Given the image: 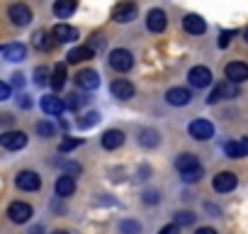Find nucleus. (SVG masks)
Listing matches in <instances>:
<instances>
[{
    "instance_id": "obj_37",
    "label": "nucleus",
    "mask_w": 248,
    "mask_h": 234,
    "mask_svg": "<svg viewBox=\"0 0 248 234\" xmlns=\"http://www.w3.org/2000/svg\"><path fill=\"white\" fill-rule=\"evenodd\" d=\"M195 222V215L192 212H178L175 215V224L180 227V224H192Z\"/></svg>"
},
{
    "instance_id": "obj_42",
    "label": "nucleus",
    "mask_w": 248,
    "mask_h": 234,
    "mask_svg": "<svg viewBox=\"0 0 248 234\" xmlns=\"http://www.w3.org/2000/svg\"><path fill=\"white\" fill-rule=\"evenodd\" d=\"M195 234H217V232H214L212 227H200V229H197Z\"/></svg>"
},
{
    "instance_id": "obj_16",
    "label": "nucleus",
    "mask_w": 248,
    "mask_h": 234,
    "mask_svg": "<svg viewBox=\"0 0 248 234\" xmlns=\"http://www.w3.org/2000/svg\"><path fill=\"white\" fill-rule=\"evenodd\" d=\"M42 110L46 115H61L66 110V100H61L59 95H44L42 98Z\"/></svg>"
},
{
    "instance_id": "obj_36",
    "label": "nucleus",
    "mask_w": 248,
    "mask_h": 234,
    "mask_svg": "<svg viewBox=\"0 0 248 234\" xmlns=\"http://www.w3.org/2000/svg\"><path fill=\"white\" fill-rule=\"evenodd\" d=\"M180 176H183V181H185V183H195V181H200V178H202V166H200V168H195V171L180 173Z\"/></svg>"
},
{
    "instance_id": "obj_35",
    "label": "nucleus",
    "mask_w": 248,
    "mask_h": 234,
    "mask_svg": "<svg viewBox=\"0 0 248 234\" xmlns=\"http://www.w3.org/2000/svg\"><path fill=\"white\" fill-rule=\"evenodd\" d=\"M233 34H236L233 30H224V32L219 34V47H221V49H226V47L231 44V39H233Z\"/></svg>"
},
{
    "instance_id": "obj_11",
    "label": "nucleus",
    "mask_w": 248,
    "mask_h": 234,
    "mask_svg": "<svg viewBox=\"0 0 248 234\" xmlns=\"http://www.w3.org/2000/svg\"><path fill=\"white\" fill-rule=\"evenodd\" d=\"M51 37H54V42H59V44H68V42H76V39H78V30L71 27V25H66V22H61V25H56V27L51 30Z\"/></svg>"
},
{
    "instance_id": "obj_39",
    "label": "nucleus",
    "mask_w": 248,
    "mask_h": 234,
    "mask_svg": "<svg viewBox=\"0 0 248 234\" xmlns=\"http://www.w3.org/2000/svg\"><path fill=\"white\" fill-rule=\"evenodd\" d=\"M80 164H66V176H73V173H80Z\"/></svg>"
},
{
    "instance_id": "obj_22",
    "label": "nucleus",
    "mask_w": 248,
    "mask_h": 234,
    "mask_svg": "<svg viewBox=\"0 0 248 234\" xmlns=\"http://www.w3.org/2000/svg\"><path fill=\"white\" fill-rule=\"evenodd\" d=\"M93 56H95V49H90V47H76V49L68 51L66 61H68V64H80V61H88V59H93Z\"/></svg>"
},
{
    "instance_id": "obj_10",
    "label": "nucleus",
    "mask_w": 248,
    "mask_h": 234,
    "mask_svg": "<svg viewBox=\"0 0 248 234\" xmlns=\"http://www.w3.org/2000/svg\"><path fill=\"white\" fill-rule=\"evenodd\" d=\"M146 27H149L151 32L161 34V32L168 27V17H166V13H163V10H158V8L149 10V15H146Z\"/></svg>"
},
{
    "instance_id": "obj_12",
    "label": "nucleus",
    "mask_w": 248,
    "mask_h": 234,
    "mask_svg": "<svg viewBox=\"0 0 248 234\" xmlns=\"http://www.w3.org/2000/svg\"><path fill=\"white\" fill-rule=\"evenodd\" d=\"M187 78H190V83L195 88H207L212 83V71L207 66H195V68H190Z\"/></svg>"
},
{
    "instance_id": "obj_46",
    "label": "nucleus",
    "mask_w": 248,
    "mask_h": 234,
    "mask_svg": "<svg viewBox=\"0 0 248 234\" xmlns=\"http://www.w3.org/2000/svg\"><path fill=\"white\" fill-rule=\"evenodd\" d=\"M243 37H246V42H248V27H246V32H243Z\"/></svg>"
},
{
    "instance_id": "obj_41",
    "label": "nucleus",
    "mask_w": 248,
    "mask_h": 234,
    "mask_svg": "<svg viewBox=\"0 0 248 234\" xmlns=\"http://www.w3.org/2000/svg\"><path fill=\"white\" fill-rule=\"evenodd\" d=\"M144 200H146V202H158V193H146Z\"/></svg>"
},
{
    "instance_id": "obj_9",
    "label": "nucleus",
    "mask_w": 248,
    "mask_h": 234,
    "mask_svg": "<svg viewBox=\"0 0 248 234\" xmlns=\"http://www.w3.org/2000/svg\"><path fill=\"white\" fill-rule=\"evenodd\" d=\"M15 185L20 190H39L42 188V178L34 171H20L17 178H15Z\"/></svg>"
},
{
    "instance_id": "obj_31",
    "label": "nucleus",
    "mask_w": 248,
    "mask_h": 234,
    "mask_svg": "<svg viewBox=\"0 0 248 234\" xmlns=\"http://www.w3.org/2000/svg\"><path fill=\"white\" fill-rule=\"evenodd\" d=\"M83 144V139H78V137H68V139H63L61 144H59V151H71V149H76V147H80Z\"/></svg>"
},
{
    "instance_id": "obj_13",
    "label": "nucleus",
    "mask_w": 248,
    "mask_h": 234,
    "mask_svg": "<svg viewBox=\"0 0 248 234\" xmlns=\"http://www.w3.org/2000/svg\"><path fill=\"white\" fill-rule=\"evenodd\" d=\"M236 183H238V178L231 173V171H221V173H217L214 176V190L217 193H229V190H233L236 188Z\"/></svg>"
},
{
    "instance_id": "obj_2",
    "label": "nucleus",
    "mask_w": 248,
    "mask_h": 234,
    "mask_svg": "<svg viewBox=\"0 0 248 234\" xmlns=\"http://www.w3.org/2000/svg\"><path fill=\"white\" fill-rule=\"evenodd\" d=\"M109 66H112L114 71H119V73L129 71V68L134 66V56H132V51H127V49H114V51L109 54Z\"/></svg>"
},
{
    "instance_id": "obj_19",
    "label": "nucleus",
    "mask_w": 248,
    "mask_h": 234,
    "mask_svg": "<svg viewBox=\"0 0 248 234\" xmlns=\"http://www.w3.org/2000/svg\"><path fill=\"white\" fill-rule=\"evenodd\" d=\"M183 27H185L187 34H204V32H207V22H204L200 15H187V17L183 20Z\"/></svg>"
},
{
    "instance_id": "obj_20",
    "label": "nucleus",
    "mask_w": 248,
    "mask_h": 234,
    "mask_svg": "<svg viewBox=\"0 0 248 234\" xmlns=\"http://www.w3.org/2000/svg\"><path fill=\"white\" fill-rule=\"evenodd\" d=\"M190 98H192V93H190L187 88H170V90L166 93V100H168L170 105H178V107L187 105Z\"/></svg>"
},
{
    "instance_id": "obj_45",
    "label": "nucleus",
    "mask_w": 248,
    "mask_h": 234,
    "mask_svg": "<svg viewBox=\"0 0 248 234\" xmlns=\"http://www.w3.org/2000/svg\"><path fill=\"white\" fill-rule=\"evenodd\" d=\"M51 234H68L66 229H56V232H51Z\"/></svg>"
},
{
    "instance_id": "obj_21",
    "label": "nucleus",
    "mask_w": 248,
    "mask_h": 234,
    "mask_svg": "<svg viewBox=\"0 0 248 234\" xmlns=\"http://www.w3.org/2000/svg\"><path fill=\"white\" fill-rule=\"evenodd\" d=\"M25 56H27V47L20 44V42H17V44H5V47H3V59H5V61H22Z\"/></svg>"
},
{
    "instance_id": "obj_1",
    "label": "nucleus",
    "mask_w": 248,
    "mask_h": 234,
    "mask_svg": "<svg viewBox=\"0 0 248 234\" xmlns=\"http://www.w3.org/2000/svg\"><path fill=\"white\" fill-rule=\"evenodd\" d=\"M236 95H238V85L231 83V81H221V83L214 85V90L209 93L207 100L214 105V102H219V100H231V98H236Z\"/></svg>"
},
{
    "instance_id": "obj_14",
    "label": "nucleus",
    "mask_w": 248,
    "mask_h": 234,
    "mask_svg": "<svg viewBox=\"0 0 248 234\" xmlns=\"http://www.w3.org/2000/svg\"><path fill=\"white\" fill-rule=\"evenodd\" d=\"M109 90H112V95L119 98V100H129V98H134V85H132L127 78H117V81H112Z\"/></svg>"
},
{
    "instance_id": "obj_47",
    "label": "nucleus",
    "mask_w": 248,
    "mask_h": 234,
    "mask_svg": "<svg viewBox=\"0 0 248 234\" xmlns=\"http://www.w3.org/2000/svg\"><path fill=\"white\" fill-rule=\"evenodd\" d=\"M246 147H248V139H246Z\"/></svg>"
},
{
    "instance_id": "obj_33",
    "label": "nucleus",
    "mask_w": 248,
    "mask_h": 234,
    "mask_svg": "<svg viewBox=\"0 0 248 234\" xmlns=\"http://www.w3.org/2000/svg\"><path fill=\"white\" fill-rule=\"evenodd\" d=\"M37 132H39V137H54V125L51 122H37Z\"/></svg>"
},
{
    "instance_id": "obj_5",
    "label": "nucleus",
    "mask_w": 248,
    "mask_h": 234,
    "mask_svg": "<svg viewBox=\"0 0 248 234\" xmlns=\"http://www.w3.org/2000/svg\"><path fill=\"white\" fill-rule=\"evenodd\" d=\"M8 17L13 20V25H17V27H27V25L32 22V10H30L25 3H15V5L8 8Z\"/></svg>"
},
{
    "instance_id": "obj_34",
    "label": "nucleus",
    "mask_w": 248,
    "mask_h": 234,
    "mask_svg": "<svg viewBox=\"0 0 248 234\" xmlns=\"http://www.w3.org/2000/svg\"><path fill=\"white\" fill-rule=\"evenodd\" d=\"M97 120H100V115H97V112H88L83 120H78V125H80V127H93Z\"/></svg>"
},
{
    "instance_id": "obj_24",
    "label": "nucleus",
    "mask_w": 248,
    "mask_h": 234,
    "mask_svg": "<svg viewBox=\"0 0 248 234\" xmlns=\"http://www.w3.org/2000/svg\"><path fill=\"white\" fill-rule=\"evenodd\" d=\"M76 13V0H56L54 3V15L59 20H66Z\"/></svg>"
},
{
    "instance_id": "obj_18",
    "label": "nucleus",
    "mask_w": 248,
    "mask_h": 234,
    "mask_svg": "<svg viewBox=\"0 0 248 234\" xmlns=\"http://www.w3.org/2000/svg\"><path fill=\"white\" fill-rule=\"evenodd\" d=\"M54 190H56V195L59 198H68V195H73V190H76V178L73 176H59L56 178V183H54Z\"/></svg>"
},
{
    "instance_id": "obj_6",
    "label": "nucleus",
    "mask_w": 248,
    "mask_h": 234,
    "mask_svg": "<svg viewBox=\"0 0 248 234\" xmlns=\"http://www.w3.org/2000/svg\"><path fill=\"white\" fill-rule=\"evenodd\" d=\"M8 217H10V222H15V224H25V222H30V217H32V205H27V202H10V207H8Z\"/></svg>"
},
{
    "instance_id": "obj_4",
    "label": "nucleus",
    "mask_w": 248,
    "mask_h": 234,
    "mask_svg": "<svg viewBox=\"0 0 248 234\" xmlns=\"http://www.w3.org/2000/svg\"><path fill=\"white\" fill-rule=\"evenodd\" d=\"M187 132H190V137H192V139L207 142V139H212V137H214V125H212L209 120H192V122H190V127H187Z\"/></svg>"
},
{
    "instance_id": "obj_44",
    "label": "nucleus",
    "mask_w": 248,
    "mask_h": 234,
    "mask_svg": "<svg viewBox=\"0 0 248 234\" xmlns=\"http://www.w3.org/2000/svg\"><path fill=\"white\" fill-rule=\"evenodd\" d=\"M42 232H44L42 227H32V232H30V234H42Z\"/></svg>"
},
{
    "instance_id": "obj_30",
    "label": "nucleus",
    "mask_w": 248,
    "mask_h": 234,
    "mask_svg": "<svg viewBox=\"0 0 248 234\" xmlns=\"http://www.w3.org/2000/svg\"><path fill=\"white\" fill-rule=\"evenodd\" d=\"M34 83H37V85H46V83H51V78H49V71H46V66H39V68L34 71Z\"/></svg>"
},
{
    "instance_id": "obj_43",
    "label": "nucleus",
    "mask_w": 248,
    "mask_h": 234,
    "mask_svg": "<svg viewBox=\"0 0 248 234\" xmlns=\"http://www.w3.org/2000/svg\"><path fill=\"white\" fill-rule=\"evenodd\" d=\"M30 105H32V102H30V98H27V95H22V107H30Z\"/></svg>"
},
{
    "instance_id": "obj_29",
    "label": "nucleus",
    "mask_w": 248,
    "mask_h": 234,
    "mask_svg": "<svg viewBox=\"0 0 248 234\" xmlns=\"http://www.w3.org/2000/svg\"><path fill=\"white\" fill-rule=\"evenodd\" d=\"M119 232L122 234H139L141 232V224L134 222V219H124V222H119Z\"/></svg>"
},
{
    "instance_id": "obj_25",
    "label": "nucleus",
    "mask_w": 248,
    "mask_h": 234,
    "mask_svg": "<svg viewBox=\"0 0 248 234\" xmlns=\"http://www.w3.org/2000/svg\"><path fill=\"white\" fill-rule=\"evenodd\" d=\"M32 44L39 49V51H49L56 42L51 39V34L49 32H44V30H39V32H34V37H32Z\"/></svg>"
},
{
    "instance_id": "obj_26",
    "label": "nucleus",
    "mask_w": 248,
    "mask_h": 234,
    "mask_svg": "<svg viewBox=\"0 0 248 234\" xmlns=\"http://www.w3.org/2000/svg\"><path fill=\"white\" fill-rule=\"evenodd\" d=\"M246 151H248L246 142H226V144H224V154H226L229 159H243Z\"/></svg>"
},
{
    "instance_id": "obj_28",
    "label": "nucleus",
    "mask_w": 248,
    "mask_h": 234,
    "mask_svg": "<svg viewBox=\"0 0 248 234\" xmlns=\"http://www.w3.org/2000/svg\"><path fill=\"white\" fill-rule=\"evenodd\" d=\"M139 142H141L146 149H151V147H156V144H158V132H156V130H141Z\"/></svg>"
},
{
    "instance_id": "obj_23",
    "label": "nucleus",
    "mask_w": 248,
    "mask_h": 234,
    "mask_svg": "<svg viewBox=\"0 0 248 234\" xmlns=\"http://www.w3.org/2000/svg\"><path fill=\"white\" fill-rule=\"evenodd\" d=\"M175 168H178L180 173H187V171L200 168V161H197L195 154H180V156L175 159Z\"/></svg>"
},
{
    "instance_id": "obj_40",
    "label": "nucleus",
    "mask_w": 248,
    "mask_h": 234,
    "mask_svg": "<svg viewBox=\"0 0 248 234\" xmlns=\"http://www.w3.org/2000/svg\"><path fill=\"white\" fill-rule=\"evenodd\" d=\"M158 234H178V224H175V222H173V224H166Z\"/></svg>"
},
{
    "instance_id": "obj_17",
    "label": "nucleus",
    "mask_w": 248,
    "mask_h": 234,
    "mask_svg": "<svg viewBox=\"0 0 248 234\" xmlns=\"http://www.w3.org/2000/svg\"><path fill=\"white\" fill-rule=\"evenodd\" d=\"M100 142H102V147H105L107 151H114V149H119V147L124 144V132H122V130H107Z\"/></svg>"
},
{
    "instance_id": "obj_38",
    "label": "nucleus",
    "mask_w": 248,
    "mask_h": 234,
    "mask_svg": "<svg viewBox=\"0 0 248 234\" xmlns=\"http://www.w3.org/2000/svg\"><path fill=\"white\" fill-rule=\"evenodd\" d=\"M10 98V83H0V100Z\"/></svg>"
},
{
    "instance_id": "obj_3",
    "label": "nucleus",
    "mask_w": 248,
    "mask_h": 234,
    "mask_svg": "<svg viewBox=\"0 0 248 234\" xmlns=\"http://www.w3.org/2000/svg\"><path fill=\"white\" fill-rule=\"evenodd\" d=\"M137 13H139V8H137V3H119L114 10H112V20L114 22H119V25H127V22H132V20H137Z\"/></svg>"
},
{
    "instance_id": "obj_32",
    "label": "nucleus",
    "mask_w": 248,
    "mask_h": 234,
    "mask_svg": "<svg viewBox=\"0 0 248 234\" xmlns=\"http://www.w3.org/2000/svg\"><path fill=\"white\" fill-rule=\"evenodd\" d=\"M83 102H85V98H80L78 93H73V95L66 98V107H68V110H80Z\"/></svg>"
},
{
    "instance_id": "obj_8",
    "label": "nucleus",
    "mask_w": 248,
    "mask_h": 234,
    "mask_svg": "<svg viewBox=\"0 0 248 234\" xmlns=\"http://www.w3.org/2000/svg\"><path fill=\"white\" fill-rule=\"evenodd\" d=\"M0 144H3V149L8 151H20L27 147V134L25 132H5L3 137H0Z\"/></svg>"
},
{
    "instance_id": "obj_27",
    "label": "nucleus",
    "mask_w": 248,
    "mask_h": 234,
    "mask_svg": "<svg viewBox=\"0 0 248 234\" xmlns=\"http://www.w3.org/2000/svg\"><path fill=\"white\" fill-rule=\"evenodd\" d=\"M63 83H66V66L59 64V66L54 68V73H51V83H49V85H51L54 90H61Z\"/></svg>"
},
{
    "instance_id": "obj_7",
    "label": "nucleus",
    "mask_w": 248,
    "mask_h": 234,
    "mask_svg": "<svg viewBox=\"0 0 248 234\" xmlns=\"http://www.w3.org/2000/svg\"><path fill=\"white\" fill-rule=\"evenodd\" d=\"M224 76H226V81H231V83L238 85V83L248 81V64H243V61H231V64H226Z\"/></svg>"
},
{
    "instance_id": "obj_15",
    "label": "nucleus",
    "mask_w": 248,
    "mask_h": 234,
    "mask_svg": "<svg viewBox=\"0 0 248 234\" xmlns=\"http://www.w3.org/2000/svg\"><path fill=\"white\" fill-rule=\"evenodd\" d=\"M76 83H78V88H83V90H95V88L100 85V76H97V71L85 68V71H78Z\"/></svg>"
}]
</instances>
